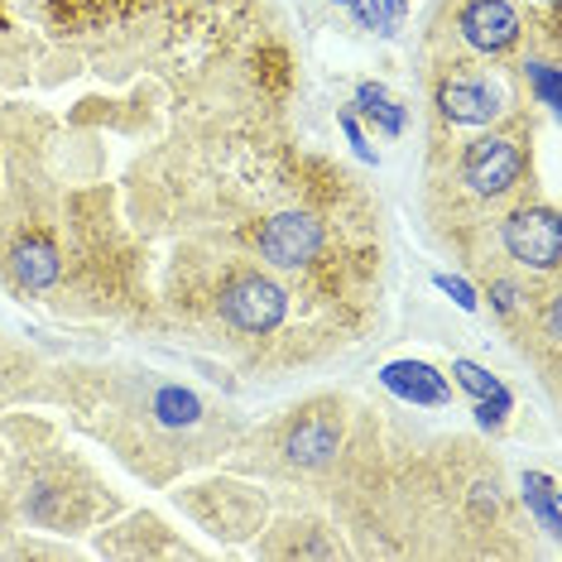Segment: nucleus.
Returning a JSON list of instances; mask_svg holds the SVG:
<instances>
[{"mask_svg": "<svg viewBox=\"0 0 562 562\" xmlns=\"http://www.w3.org/2000/svg\"><path fill=\"white\" fill-rule=\"evenodd\" d=\"M543 5H553V0H543Z\"/></svg>", "mask_w": 562, "mask_h": 562, "instance_id": "19", "label": "nucleus"}, {"mask_svg": "<svg viewBox=\"0 0 562 562\" xmlns=\"http://www.w3.org/2000/svg\"><path fill=\"white\" fill-rule=\"evenodd\" d=\"M317 250H323V222L313 212H279L260 226V255L279 270L313 265Z\"/></svg>", "mask_w": 562, "mask_h": 562, "instance_id": "4", "label": "nucleus"}, {"mask_svg": "<svg viewBox=\"0 0 562 562\" xmlns=\"http://www.w3.org/2000/svg\"><path fill=\"white\" fill-rule=\"evenodd\" d=\"M155 414H159V424L183 428V424H198L202 404H198V394H188V390H178V385H164L155 394Z\"/></svg>", "mask_w": 562, "mask_h": 562, "instance_id": "12", "label": "nucleus"}, {"mask_svg": "<svg viewBox=\"0 0 562 562\" xmlns=\"http://www.w3.org/2000/svg\"><path fill=\"white\" fill-rule=\"evenodd\" d=\"M524 501H529V509L539 515V524L548 533H562V515H558V485L553 476H543V471H524Z\"/></svg>", "mask_w": 562, "mask_h": 562, "instance_id": "10", "label": "nucleus"}, {"mask_svg": "<svg viewBox=\"0 0 562 562\" xmlns=\"http://www.w3.org/2000/svg\"><path fill=\"white\" fill-rule=\"evenodd\" d=\"M351 5H356V15H361V24H366V30L394 34V30H390V20H385V5H380V0H351Z\"/></svg>", "mask_w": 562, "mask_h": 562, "instance_id": "17", "label": "nucleus"}, {"mask_svg": "<svg viewBox=\"0 0 562 562\" xmlns=\"http://www.w3.org/2000/svg\"><path fill=\"white\" fill-rule=\"evenodd\" d=\"M341 131H347V139L356 145V155H361V159H375V149L366 145V135H361V125H356V116H341Z\"/></svg>", "mask_w": 562, "mask_h": 562, "instance_id": "18", "label": "nucleus"}, {"mask_svg": "<svg viewBox=\"0 0 562 562\" xmlns=\"http://www.w3.org/2000/svg\"><path fill=\"white\" fill-rule=\"evenodd\" d=\"M519 299H524V293L509 284V279H495V284H491V308H495V313H505V317H509V313L519 308Z\"/></svg>", "mask_w": 562, "mask_h": 562, "instance_id": "16", "label": "nucleus"}, {"mask_svg": "<svg viewBox=\"0 0 562 562\" xmlns=\"http://www.w3.org/2000/svg\"><path fill=\"white\" fill-rule=\"evenodd\" d=\"M457 30L476 54H509L519 44L524 24L509 0H467L462 15H457Z\"/></svg>", "mask_w": 562, "mask_h": 562, "instance_id": "5", "label": "nucleus"}, {"mask_svg": "<svg viewBox=\"0 0 562 562\" xmlns=\"http://www.w3.org/2000/svg\"><path fill=\"white\" fill-rule=\"evenodd\" d=\"M438 111L452 125H491L495 116H501V92H495L491 82L457 78V82L438 87Z\"/></svg>", "mask_w": 562, "mask_h": 562, "instance_id": "7", "label": "nucleus"}, {"mask_svg": "<svg viewBox=\"0 0 562 562\" xmlns=\"http://www.w3.org/2000/svg\"><path fill=\"white\" fill-rule=\"evenodd\" d=\"M529 78H533V92H539L543 106H558V68L553 63H529Z\"/></svg>", "mask_w": 562, "mask_h": 562, "instance_id": "14", "label": "nucleus"}, {"mask_svg": "<svg viewBox=\"0 0 562 562\" xmlns=\"http://www.w3.org/2000/svg\"><path fill=\"white\" fill-rule=\"evenodd\" d=\"M337 447H341V418L327 414V408H313V414H303L299 424H293L284 452H289V462H299V467H323L337 457Z\"/></svg>", "mask_w": 562, "mask_h": 562, "instance_id": "6", "label": "nucleus"}, {"mask_svg": "<svg viewBox=\"0 0 562 562\" xmlns=\"http://www.w3.org/2000/svg\"><path fill=\"white\" fill-rule=\"evenodd\" d=\"M347 5H351V0H347Z\"/></svg>", "mask_w": 562, "mask_h": 562, "instance_id": "20", "label": "nucleus"}, {"mask_svg": "<svg viewBox=\"0 0 562 562\" xmlns=\"http://www.w3.org/2000/svg\"><path fill=\"white\" fill-rule=\"evenodd\" d=\"M385 390H394L408 404H447V380L424 361H394L380 370Z\"/></svg>", "mask_w": 562, "mask_h": 562, "instance_id": "9", "label": "nucleus"}, {"mask_svg": "<svg viewBox=\"0 0 562 562\" xmlns=\"http://www.w3.org/2000/svg\"><path fill=\"white\" fill-rule=\"evenodd\" d=\"M289 313V299L284 289L274 284V279L265 274H236L232 284L222 289V317L240 331H274L279 323H284Z\"/></svg>", "mask_w": 562, "mask_h": 562, "instance_id": "1", "label": "nucleus"}, {"mask_svg": "<svg viewBox=\"0 0 562 562\" xmlns=\"http://www.w3.org/2000/svg\"><path fill=\"white\" fill-rule=\"evenodd\" d=\"M356 106H361V116H370L385 135H400V131H404V111L390 101L385 87L361 82V87H356Z\"/></svg>", "mask_w": 562, "mask_h": 562, "instance_id": "11", "label": "nucleus"}, {"mask_svg": "<svg viewBox=\"0 0 562 562\" xmlns=\"http://www.w3.org/2000/svg\"><path fill=\"white\" fill-rule=\"evenodd\" d=\"M519 173H524V149L505 135L471 139L467 155H462V178L471 183V193H481V198L509 193V188L519 183Z\"/></svg>", "mask_w": 562, "mask_h": 562, "instance_id": "2", "label": "nucleus"}, {"mask_svg": "<svg viewBox=\"0 0 562 562\" xmlns=\"http://www.w3.org/2000/svg\"><path fill=\"white\" fill-rule=\"evenodd\" d=\"M505 250L529 270H558L562 260V222L553 207H519L505 222Z\"/></svg>", "mask_w": 562, "mask_h": 562, "instance_id": "3", "label": "nucleus"}, {"mask_svg": "<svg viewBox=\"0 0 562 562\" xmlns=\"http://www.w3.org/2000/svg\"><path fill=\"white\" fill-rule=\"evenodd\" d=\"M432 284H438L442 293H452V303H457L462 313H476V289H471L467 279H457V274H438Z\"/></svg>", "mask_w": 562, "mask_h": 562, "instance_id": "15", "label": "nucleus"}, {"mask_svg": "<svg viewBox=\"0 0 562 562\" xmlns=\"http://www.w3.org/2000/svg\"><path fill=\"white\" fill-rule=\"evenodd\" d=\"M10 274H15L20 289H48L63 274L58 246L48 236H20L10 246Z\"/></svg>", "mask_w": 562, "mask_h": 562, "instance_id": "8", "label": "nucleus"}, {"mask_svg": "<svg viewBox=\"0 0 562 562\" xmlns=\"http://www.w3.org/2000/svg\"><path fill=\"white\" fill-rule=\"evenodd\" d=\"M452 375H457V385H462L476 404H481V400H509V390H505L485 366H476V361H452Z\"/></svg>", "mask_w": 562, "mask_h": 562, "instance_id": "13", "label": "nucleus"}]
</instances>
